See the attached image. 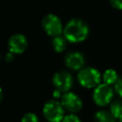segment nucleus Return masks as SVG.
<instances>
[{
  "instance_id": "1",
  "label": "nucleus",
  "mask_w": 122,
  "mask_h": 122,
  "mask_svg": "<svg viewBox=\"0 0 122 122\" xmlns=\"http://www.w3.org/2000/svg\"><path fill=\"white\" fill-rule=\"evenodd\" d=\"M63 35L71 43L82 42L89 35V26L82 19L72 18L64 27Z\"/></svg>"
},
{
  "instance_id": "2",
  "label": "nucleus",
  "mask_w": 122,
  "mask_h": 122,
  "mask_svg": "<svg viewBox=\"0 0 122 122\" xmlns=\"http://www.w3.org/2000/svg\"><path fill=\"white\" fill-rule=\"evenodd\" d=\"M77 80L79 84L87 89L95 88L100 84L101 81V74L100 72L94 68H84L81 69L77 75Z\"/></svg>"
},
{
  "instance_id": "3",
  "label": "nucleus",
  "mask_w": 122,
  "mask_h": 122,
  "mask_svg": "<svg viewBox=\"0 0 122 122\" xmlns=\"http://www.w3.org/2000/svg\"><path fill=\"white\" fill-rule=\"evenodd\" d=\"M64 110L65 108L61 102L56 100H50L45 103L43 107V114L50 122H61L65 116Z\"/></svg>"
},
{
  "instance_id": "4",
  "label": "nucleus",
  "mask_w": 122,
  "mask_h": 122,
  "mask_svg": "<svg viewBox=\"0 0 122 122\" xmlns=\"http://www.w3.org/2000/svg\"><path fill=\"white\" fill-rule=\"evenodd\" d=\"M42 28L44 31L50 36H58L63 32V25L61 19L52 13H49L45 15L42 19Z\"/></svg>"
},
{
  "instance_id": "5",
  "label": "nucleus",
  "mask_w": 122,
  "mask_h": 122,
  "mask_svg": "<svg viewBox=\"0 0 122 122\" xmlns=\"http://www.w3.org/2000/svg\"><path fill=\"white\" fill-rule=\"evenodd\" d=\"M113 97V89L108 84H99L94 88L92 93V99L98 106H106L109 104Z\"/></svg>"
},
{
  "instance_id": "6",
  "label": "nucleus",
  "mask_w": 122,
  "mask_h": 122,
  "mask_svg": "<svg viewBox=\"0 0 122 122\" xmlns=\"http://www.w3.org/2000/svg\"><path fill=\"white\" fill-rule=\"evenodd\" d=\"M52 84L56 90L63 92H67L72 87L73 79L70 72L66 71H59L53 74Z\"/></svg>"
},
{
  "instance_id": "7",
  "label": "nucleus",
  "mask_w": 122,
  "mask_h": 122,
  "mask_svg": "<svg viewBox=\"0 0 122 122\" xmlns=\"http://www.w3.org/2000/svg\"><path fill=\"white\" fill-rule=\"evenodd\" d=\"M61 103H62L63 107L67 111L71 112V113L79 112L81 110V108H82V100H81V98L77 94H75V93H73L71 92H67L62 95Z\"/></svg>"
},
{
  "instance_id": "8",
  "label": "nucleus",
  "mask_w": 122,
  "mask_h": 122,
  "mask_svg": "<svg viewBox=\"0 0 122 122\" xmlns=\"http://www.w3.org/2000/svg\"><path fill=\"white\" fill-rule=\"evenodd\" d=\"M28 47V40L25 35L21 33L13 34L10 37L8 41L9 51L13 52L14 54H20L25 51Z\"/></svg>"
},
{
  "instance_id": "9",
  "label": "nucleus",
  "mask_w": 122,
  "mask_h": 122,
  "mask_svg": "<svg viewBox=\"0 0 122 122\" xmlns=\"http://www.w3.org/2000/svg\"><path fill=\"white\" fill-rule=\"evenodd\" d=\"M64 61L67 68L72 71H80L81 69H83L85 58L79 51H71L65 56Z\"/></svg>"
},
{
  "instance_id": "10",
  "label": "nucleus",
  "mask_w": 122,
  "mask_h": 122,
  "mask_svg": "<svg viewBox=\"0 0 122 122\" xmlns=\"http://www.w3.org/2000/svg\"><path fill=\"white\" fill-rule=\"evenodd\" d=\"M67 39L66 37L63 35H58V36H54L52 37V40H51V45H52V48L53 50L56 51V52H62L66 50L67 48Z\"/></svg>"
},
{
  "instance_id": "11",
  "label": "nucleus",
  "mask_w": 122,
  "mask_h": 122,
  "mask_svg": "<svg viewBox=\"0 0 122 122\" xmlns=\"http://www.w3.org/2000/svg\"><path fill=\"white\" fill-rule=\"evenodd\" d=\"M93 120L94 122H115V117L112 114L111 112L102 110L94 114Z\"/></svg>"
},
{
  "instance_id": "12",
  "label": "nucleus",
  "mask_w": 122,
  "mask_h": 122,
  "mask_svg": "<svg viewBox=\"0 0 122 122\" xmlns=\"http://www.w3.org/2000/svg\"><path fill=\"white\" fill-rule=\"evenodd\" d=\"M118 77L119 76L117 75V72L112 69L106 70L102 75V79H103L104 83L108 84V85H113L115 83V81L118 79Z\"/></svg>"
},
{
  "instance_id": "13",
  "label": "nucleus",
  "mask_w": 122,
  "mask_h": 122,
  "mask_svg": "<svg viewBox=\"0 0 122 122\" xmlns=\"http://www.w3.org/2000/svg\"><path fill=\"white\" fill-rule=\"evenodd\" d=\"M110 112L115 117V119L121 120L122 119V100L117 99V100L112 101Z\"/></svg>"
},
{
  "instance_id": "14",
  "label": "nucleus",
  "mask_w": 122,
  "mask_h": 122,
  "mask_svg": "<svg viewBox=\"0 0 122 122\" xmlns=\"http://www.w3.org/2000/svg\"><path fill=\"white\" fill-rule=\"evenodd\" d=\"M113 91L118 96L122 98V77H118V79L113 84Z\"/></svg>"
},
{
  "instance_id": "15",
  "label": "nucleus",
  "mask_w": 122,
  "mask_h": 122,
  "mask_svg": "<svg viewBox=\"0 0 122 122\" xmlns=\"http://www.w3.org/2000/svg\"><path fill=\"white\" fill-rule=\"evenodd\" d=\"M21 122H38V117L33 112H28L22 117Z\"/></svg>"
},
{
  "instance_id": "16",
  "label": "nucleus",
  "mask_w": 122,
  "mask_h": 122,
  "mask_svg": "<svg viewBox=\"0 0 122 122\" xmlns=\"http://www.w3.org/2000/svg\"><path fill=\"white\" fill-rule=\"evenodd\" d=\"M62 122H81V120L75 114L71 113V114L65 115L64 118H63V120H62Z\"/></svg>"
},
{
  "instance_id": "17",
  "label": "nucleus",
  "mask_w": 122,
  "mask_h": 122,
  "mask_svg": "<svg viewBox=\"0 0 122 122\" xmlns=\"http://www.w3.org/2000/svg\"><path fill=\"white\" fill-rule=\"evenodd\" d=\"M111 5L117 10H122V0H110Z\"/></svg>"
},
{
  "instance_id": "18",
  "label": "nucleus",
  "mask_w": 122,
  "mask_h": 122,
  "mask_svg": "<svg viewBox=\"0 0 122 122\" xmlns=\"http://www.w3.org/2000/svg\"><path fill=\"white\" fill-rule=\"evenodd\" d=\"M13 58H14V53L11 51L7 52L5 55V61L6 62H11V61H13Z\"/></svg>"
},
{
  "instance_id": "19",
  "label": "nucleus",
  "mask_w": 122,
  "mask_h": 122,
  "mask_svg": "<svg viewBox=\"0 0 122 122\" xmlns=\"http://www.w3.org/2000/svg\"><path fill=\"white\" fill-rule=\"evenodd\" d=\"M118 122H122V119H121V120H119V121H118Z\"/></svg>"
}]
</instances>
